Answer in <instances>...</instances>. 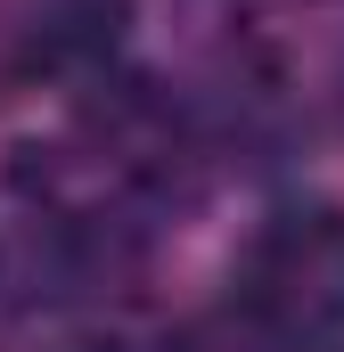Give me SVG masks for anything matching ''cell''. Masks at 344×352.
<instances>
[{
    "label": "cell",
    "instance_id": "cell-1",
    "mask_svg": "<svg viewBox=\"0 0 344 352\" xmlns=\"http://www.w3.org/2000/svg\"><path fill=\"white\" fill-rule=\"evenodd\" d=\"M230 287L279 336L344 328V205H287V213H270L246 238Z\"/></svg>",
    "mask_w": 344,
    "mask_h": 352
},
{
    "label": "cell",
    "instance_id": "cell-2",
    "mask_svg": "<svg viewBox=\"0 0 344 352\" xmlns=\"http://www.w3.org/2000/svg\"><path fill=\"white\" fill-rule=\"evenodd\" d=\"M58 352H164L156 336H74V344H58Z\"/></svg>",
    "mask_w": 344,
    "mask_h": 352
}]
</instances>
